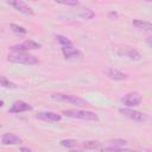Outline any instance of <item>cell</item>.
<instances>
[{"instance_id": "obj_27", "label": "cell", "mask_w": 152, "mask_h": 152, "mask_svg": "<svg viewBox=\"0 0 152 152\" xmlns=\"http://www.w3.org/2000/svg\"><path fill=\"white\" fill-rule=\"evenodd\" d=\"M31 1H36V0H31Z\"/></svg>"}, {"instance_id": "obj_10", "label": "cell", "mask_w": 152, "mask_h": 152, "mask_svg": "<svg viewBox=\"0 0 152 152\" xmlns=\"http://www.w3.org/2000/svg\"><path fill=\"white\" fill-rule=\"evenodd\" d=\"M32 109V106L24 102V101H14L12 103V106L10 107L8 112L10 113H14V114H19V113H23V112H28Z\"/></svg>"}, {"instance_id": "obj_26", "label": "cell", "mask_w": 152, "mask_h": 152, "mask_svg": "<svg viewBox=\"0 0 152 152\" xmlns=\"http://www.w3.org/2000/svg\"><path fill=\"white\" fill-rule=\"evenodd\" d=\"M146 1H152V0H146Z\"/></svg>"}, {"instance_id": "obj_15", "label": "cell", "mask_w": 152, "mask_h": 152, "mask_svg": "<svg viewBox=\"0 0 152 152\" xmlns=\"http://www.w3.org/2000/svg\"><path fill=\"white\" fill-rule=\"evenodd\" d=\"M81 148H86V150H102L101 144L99 141H96V140H88V141L82 142Z\"/></svg>"}, {"instance_id": "obj_20", "label": "cell", "mask_w": 152, "mask_h": 152, "mask_svg": "<svg viewBox=\"0 0 152 152\" xmlns=\"http://www.w3.org/2000/svg\"><path fill=\"white\" fill-rule=\"evenodd\" d=\"M0 83H1V86L4 87V88H8V89H15L17 88V86H15V83H13V82H11V81H8L6 77H1V80H0Z\"/></svg>"}, {"instance_id": "obj_21", "label": "cell", "mask_w": 152, "mask_h": 152, "mask_svg": "<svg viewBox=\"0 0 152 152\" xmlns=\"http://www.w3.org/2000/svg\"><path fill=\"white\" fill-rule=\"evenodd\" d=\"M10 27H11V30H12L14 33H17V34H25V33H26V28H24L23 26L17 25V24H10Z\"/></svg>"}, {"instance_id": "obj_14", "label": "cell", "mask_w": 152, "mask_h": 152, "mask_svg": "<svg viewBox=\"0 0 152 152\" xmlns=\"http://www.w3.org/2000/svg\"><path fill=\"white\" fill-rule=\"evenodd\" d=\"M108 142L109 146L104 147L106 151H121L126 146V140L124 139H114V140H109Z\"/></svg>"}, {"instance_id": "obj_5", "label": "cell", "mask_w": 152, "mask_h": 152, "mask_svg": "<svg viewBox=\"0 0 152 152\" xmlns=\"http://www.w3.org/2000/svg\"><path fill=\"white\" fill-rule=\"evenodd\" d=\"M40 48V44L34 42V40H25V42H21V43H18L15 45H12L11 46V51H23V52H26L28 50H36V49H39Z\"/></svg>"}, {"instance_id": "obj_17", "label": "cell", "mask_w": 152, "mask_h": 152, "mask_svg": "<svg viewBox=\"0 0 152 152\" xmlns=\"http://www.w3.org/2000/svg\"><path fill=\"white\" fill-rule=\"evenodd\" d=\"M78 15H80L82 19L89 20V19H93V18L95 17V13H94L91 10H89V8H82V10L80 11Z\"/></svg>"}, {"instance_id": "obj_19", "label": "cell", "mask_w": 152, "mask_h": 152, "mask_svg": "<svg viewBox=\"0 0 152 152\" xmlns=\"http://www.w3.org/2000/svg\"><path fill=\"white\" fill-rule=\"evenodd\" d=\"M56 37V40L62 45V46H64V45H72V42L69 39V38H66V37H64V36H61V34H56L55 36Z\"/></svg>"}, {"instance_id": "obj_3", "label": "cell", "mask_w": 152, "mask_h": 152, "mask_svg": "<svg viewBox=\"0 0 152 152\" xmlns=\"http://www.w3.org/2000/svg\"><path fill=\"white\" fill-rule=\"evenodd\" d=\"M51 99L55 101H62V102H69L71 104L76 106H84L87 104L86 100L76 96V95H69V94H52Z\"/></svg>"}, {"instance_id": "obj_12", "label": "cell", "mask_w": 152, "mask_h": 152, "mask_svg": "<svg viewBox=\"0 0 152 152\" xmlns=\"http://www.w3.org/2000/svg\"><path fill=\"white\" fill-rule=\"evenodd\" d=\"M21 142V139L14 133H5L1 135L2 145H18Z\"/></svg>"}, {"instance_id": "obj_24", "label": "cell", "mask_w": 152, "mask_h": 152, "mask_svg": "<svg viewBox=\"0 0 152 152\" xmlns=\"http://www.w3.org/2000/svg\"><path fill=\"white\" fill-rule=\"evenodd\" d=\"M146 42H147V44H148V45H150V46L152 48V37L147 38V39H146Z\"/></svg>"}, {"instance_id": "obj_13", "label": "cell", "mask_w": 152, "mask_h": 152, "mask_svg": "<svg viewBox=\"0 0 152 152\" xmlns=\"http://www.w3.org/2000/svg\"><path fill=\"white\" fill-rule=\"evenodd\" d=\"M104 74H106V76L108 78L114 80V81H122V80H126L127 78V75L126 74H124V72H121V71H119V70H116L114 68L106 69L104 70Z\"/></svg>"}, {"instance_id": "obj_7", "label": "cell", "mask_w": 152, "mask_h": 152, "mask_svg": "<svg viewBox=\"0 0 152 152\" xmlns=\"http://www.w3.org/2000/svg\"><path fill=\"white\" fill-rule=\"evenodd\" d=\"M121 102L126 106V107H137L140 104L141 102V95L139 93H135V91H132V93H128L126 94L122 99H121Z\"/></svg>"}, {"instance_id": "obj_8", "label": "cell", "mask_w": 152, "mask_h": 152, "mask_svg": "<svg viewBox=\"0 0 152 152\" xmlns=\"http://www.w3.org/2000/svg\"><path fill=\"white\" fill-rule=\"evenodd\" d=\"M116 53H118L120 57H125V58H128V59H131V61H139V59L141 58L140 53H139L135 49L128 48V46L118 49Z\"/></svg>"}, {"instance_id": "obj_16", "label": "cell", "mask_w": 152, "mask_h": 152, "mask_svg": "<svg viewBox=\"0 0 152 152\" xmlns=\"http://www.w3.org/2000/svg\"><path fill=\"white\" fill-rule=\"evenodd\" d=\"M133 26H135L137 28H140V30L152 31V23H148V21H145V20L135 19V20H133Z\"/></svg>"}, {"instance_id": "obj_4", "label": "cell", "mask_w": 152, "mask_h": 152, "mask_svg": "<svg viewBox=\"0 0 152 152\" xmlns=\"http://www.w3.org/2000/svg\"><path fill=\"white\" fill-rule=\"evenodd\" d=\"M119 112L124 116H126V118H128V119H131L133 121H137V122H142V121H145L147 119V115L145 113L134 110L132 108H120Z\"/></svg>"}, {"instance_id": "obj_11", "label": "cell", "mask_w": 152, "mask_h": 152, "mask_svg": "<svg viewBox=\"0 0 152 152\" xmlns=\"http://www.w3.org/2000/svg\"><path fill=\"white\" fill-rule=\"evenodd\" d=\"M36 118L43 121H49V122H57L62 119L59 114L53 113V112H39L36 114Z\"/></svg>"}, {"instance_id": "obj_2", "label": "cell", "mask_w": 152, "mask_h": 152, "mask_svg": "<svg viewBox=\"0 0 152 152\" xmlns=\"http://www.w3.org/2000/svg\"><path fill=\"white\" fill-rule=\"evenodd\" d=\"M63 114L68 118L72 119H81V120H87V121H97L99 116L90 110H81V109H66L63 112Z\"/></svg>"}, {"instance_id": "obj_1", "label": "cell", "mask_w": 152, "mask_h": 152, "mask_svg": "<svg viewBox=\"0 0 152 152\" xmlns=\"http://www.w3.org/2000/svg\"><path fill=\"white\" fill-rule=\"evenodd\" d=\"M7 61L17 64H25V65H34L39 63V59L36 56L30 55L28 52H23V51L20 52L12 51V53L7 56Z\"/></svg>"}, {"instance_id": "obj_22", "label": "cell", "mask_w": 152, "mask_h": 152, "mask_svg": "<svg viewBox=\"0 0 152 152\" xmlns=\"http://www.w3.org/2000/svg\"><path fill=\"white\" fill-rule=\"evenodd\" d=\"M57 4L61 5H66V6H77L78 5V0H53Z\"/></svg>"}, {"instance_id": "obj_6", "label": "cell", "mask_w": 152, "mask_h": 152, "mask_svg": "<svg viewBox=\"0 0 152 152\" xmlns=\"http://www.w3.org/2000/svg\"><path fill=\"white\" fill-rule=\"evenodd\" d=\"M62 53H63L65 59H70V61L81 59L83 57V53L78 49L74 48L72 45H64V46H62Z\"/></svg>"}, {"instance_id": "obj_25", "label": "cell", "mask_w": 152, "mask_h": 152, "mask_svg": "<svg viewBox=\"0 0 152 152\" xmlns=\"http://www.w3.org/2000/svg\"><path fill=\"white\" fill-rule=\"evenodd\" d=\"M19 150H20V151H27V152L31 151V148H28V147H20Z\"/></svg>"}, {"instance_id": "obj_18", "label": "cell", "mask_w": 152, "mask_h": 152, "mask_svg": "<svg viewBox=\"0 0 152 152\" xmlns=\"http://www.w3.org/2000/svg\"><path fill=\"white\" fill-rule=\"evenodd\" d=\"M59 144L62 146L66 147V148H75V147L78 146V142L76 140H74V139H63V140L59 141Z\"/></svg>"}, {"instance_id": "obj_9", "label": "cell", "mask_w": 152, "mask_h": 152, "mask_svg": "<svg viewBox=\"0 0 152 152\" xmlns=\"http://www.w3.org/2000/svg\"><path fill=\"white\" fill-rule=\"evenodd\" d=\"M7 2L14 8V10H17L18 12H20V13H23V14H25V15H30V17H32L34 13H33V11H32V8L31 7H28L25 2H23L21 0H7Z\"/></svg>"}, {"instance_id": "obj_23", "label": "cell", "mask_w": 152, "mask_h": 152, "mask_svg": "<svg viewBox=\"0 0 152 152\" xmlns=\"http://www.w3.org/2000/svg\"><path fill=\"white\" fill-rule=\"evenodd\" d=\"M116 15H118V14H116L115 12H110V13L108 14V18H115Z\"/></svg>"}]
</instances>
